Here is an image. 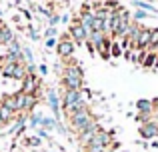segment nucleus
Here are the masks:
<instances>
[{"label":"nucleus","instance_id":"obj_1","mask_svg":"<svg viewBox=\"0 0 158 152\" xmlns=\"http://www.w3.org/2000/svg\"><path fill=\"white\" fill-rule=\"evenodd\" d=\"M64 118H66V122H68V126H70V132H72L74 136L80 134V132H86V130H92V128H96V126H100L98 124V116L90 110L88 104L74 108L72 112Z\"/></svg>","mask_w":158,"mask_h":152},{"label":"nucleus","instance_id":"obj_2","mask_svg":"<svg viewBox=\"0 0 158 152\" xmlns=\"http://www.w3.org/2000/svg\"><path fill=\"white\" fill-rule=\"evenodd\" d=\"M60 74V88L62 90H82L84 88V70L76 58H64Z\"/></svg>","mask_w":158,"mask_h":152},{"label":"nucleus","instance_id":"obj_3","mask_svg":"<svg viewBox=\"0 0 158 152\" xmlns=\"http://www.w3.org/2000/svg\"><path fill=\"white\" fill-rule=\"evenodd\" d=\"M86 98H84V90H62L60 92V106H62V114L68 116L74 108L84 106Z\"/></svg>","mask_w":158,"mask_h":152},{"label":"nucleus","instance_id":"obj_4","mask_svg":"<svg viewBox=\"0 0 158 152\" xmlns=\"http://www.w3.org/2000/svg\"><path fill=\"white\" fill-rule=\"evenodd\" d=\"M68 34H70V38L74 40V44L76 46H84L86 44V40H88V36H90V30L82 24V20H80V16H74L72 18V22H70V26H68Z\"/></svg>","mask_w":158,"mask_h":152},{"label":"nucleus","instance_id":"obj_5","mask_svg":"<svg viewBox=\"0 0 158 152\" xmlns=\"http://www.w3.org/2000/svg\"><path fill=\"white\" fill-rule=\"evenodd\" d=\"M20 92L24 94H36V96L42 100V80L36 72H28L24 76V80L20 82Z\"/></svg>","mask_w":158,"mask_h":152},{"label":"nucleus","instance_id":"obj_6","mask_svg":"<svg viewBox=\"0 0 158 152\" xmlns=\"http://www.w3.org/2000/svg\"><path fill=\"white\" fill-rule=\"evenodd\" d=\"M76 48H78V46L74 44V40L70 38L68 32H62L54 50H56V54H58V56H60V60H64V58H72L74 52H76Z\"/></svg>","mask_w":158,"mask_h":152},{"label":"nucleus","instance_id":"obj_7","mask_svg":"<svg viewBox=\"0 0 158 152\" xmlns=\"http://www.w3.org/2000/svg\"><path fill=\"white\" fill-rule=\"evenodd\" d=\"M22 98H24V94L20 92V90H16V92H12V94H4V96L0 98V104L6 106L12 112L20 114L22 112Z\"/></svg>","mask_w":158,"mask_h":152},{"label":"nucleus","instance_id":"obj_8","mask_svg":"<svg viewBox=\"0 0 158 152\" xmlns=\"http://www.w3.org/2000/svg\"><path fill=\"white\" fill-rule=\"evenodd\" d=\"M138 134L144 140H154V138H158V118L154 116V118H150V120L140 122Z\"/></svg>","mask_w":158,"mask_h":152},{"label":"nucleus","instance_id":"obj_9","mask_svg":"<svg viewBox=\"0 0 158 152\" xmlns=\"http://www.w3.org/2000/svg\"><path fill=\"white\" fill-rule=\"evenodd\" d=\"M136 110H138V116H136V120H138V122H144V120L154 118L152 100H148V98H140V100H136Z\"/></svg>","mask_w":158,"mask_h":152},{"label":"nucleus","instance_id":"obj_10","mask_svg":"<svg viewBox=\"0 0 158 152\" xmlns=\"http://www.w3.org/2000/svg\"><path fill=\"white\" fill-rule=\"evenodd\" d=\"M46 102H48V106H50L54 118L60 122L62 116H64V114H62V106H60V94H58L56 90H48L46 92Z\"/></svg>","mask_w":158,"mask_h":152},{"label":"nucleus","instance_id":"obj_11","mask_svg":"<svg viewBox=\"0 0 158 152\" xmlns=\"http://www.w3.org/2000/svg\"><path fill=\"white\" fill-rule=\"evenodd\" d=\"M112 42H114V40H112V36L106 34L104 38L96 44V54L100 56L102 60H110L112 58Z\"/></svg>","mask_w":158,"mask_h":152},{"label":"nucleus","instance_id":"obj_12","mask_svg":"<svg viewBox=\"0 0 158 152\" xmlns=\"http://www.w3.org/2000/svg\"><path fill=\"white\" fill-rule=\"evenodd\" d=\"M38 102H40V98L36 96V94H24V98H22V114H32Z\"/></svg>","mask_w":158,"mask_h":152},{"label":"nucleus","instance_id":"obj_13","mask_svg":"<svg viewBox=\"0 0 158 152\" xmlns=\"http://www.w3.org/2000/svg\"><path fill=\"white\" fill-rule=\"evenodd\" d=\"M158 62V52L156 50H146L142 56V60H140V66L142 68H154Z\"/></svg>","mask_w":158,"mask_h":152},{"label":"nucleus","instance_id":"obj_14","mask_svg":"<svg viewBox=\"0 0 158 152\" xmlns=\"http://www.w3.org/2000/svg\"><path fill=\"white\" fill-rule=\"evenodd\" d=\"M14 38H16L14 30H12V28H8L6 24H4V26L0 28V46H8V44H10Z\"/></svg>","mask_w":158,"mask_h":152},{"label":"nucleus","instance_id":"obj_15","mask_svg":"<svg viewBox=\"0 0 158 152\" xmlns=\"http://www.w3.org/2000/svg\"><path fill=\"white\" fill-rule=\"evenodd\" d=\"M148 42H150V28H146L142 24V30H140V36H138V44L136 48L138 50H148Z\"/></svg>","mask_w":158,"mask_h":152},{"label":"nucleus","instance_id":"obj_16","mask_svg":"<svg viewBox=\"0 0 158 152\" xmlns=\"http://www.w3.org/2000/svg\"><path fill=\"white\" fill-rule=\"evenodd\" d=\"M42 120H44V114L42 112H32V114H28V122H26V126H30V128H40L42 126Z\"/></svg>","mask_w":158,"mask_h":152},{"label":"nucleus","instance_id":"obj_17","mask_svg":"<svg viewBox=\"0 0 158 152\" xmlns=\"http://www.w3.org/2000/svg\"><path fill=\"white\" fill-rule=\"evenodd\" d=\"M16 116H18L16 112H12V110H8L6 106L0 104V118H2V122H4L6 126L10 124V122H14V120H16Z\"/></svg>","mask_w":158,"mask_h":152},{"label":"nucleus","instance_id":"obj_18","mask_svg":"<svg viewBox=\"0 0 158 152\" xmlns=\"http://www.w3.org/2000/svg\"><path fill=\"white\" fill-rule=\"evenodd\" d=\"M132 4H134L136 8H140V10H146L148 14H152V16H156V12H158V8H156V6H152V4H150V2H146V0H134Z\"/></svg>","mask_w":158,"mask_h":152},{"label":"nucleus","instance_id":"obj_19","mask_svg":"<svg viewBox=\"0 0 158 152\" xmlns=\"http://www.w3.org/2000/svg\"><path fill=\"white\" fill-rule=\"evenodd\" d=\"M40 128H44V130H48V132H54V130L58 128V120L56 118H50V116H44V120H42V126Z\"/></svg>","mask_w":158,"mask_h":152},{"label":"nucleus","instance_id":"obj_20","mask_svg":"<svg viewBox=\"0 0 158 152\" xmlns=\"http://www.w3.org/2000/svg\"><path fill=\"white\" fill-rule=\"evenodd\" d=\"M158 46V26L150 28V42H148V50H156Z\"/></svg>","mask_w":158,"mask_h":152},{"label":"nucleus","instance_id":"obj_21","mask_svg":"<svg viewBox=\"0 0 158 152\" xmlns=\"http://www.w3.org/2000/svg\"><path fill=\"white\" fill-rule=\"evenodd\" d=\"M22 144L24 146H34V148H38L42 142H40V136H28V138H24Z\"/></svg>","mask_w":158,"mask_h":152},{"label":"nucleus","instance_id":"obj_22","mask_svg":"<svg viewBox=\"0 0 158 152\" xmlns=\"http://www.w3.org/2000/svg\"><path fill=\"white\" fill-rule=\"evenodd\" d=\"M22 48L24 46L18 42V38H14L10 44H8V52H16V54H20V52H22Z\"/></svg>","mask_w":158,"mask_h":152},{"label":"nucleus","instance_id":"obj_23","mask_svg":"<svg viewBox=\"0 0 158 152\" xmlns=\"http://www.w3.org/2000/svg\"><path fill=\"white\" fill-rule=\"evenodd\" d=\"M80 148H82V152H104L106 150L98 144H84V146H80Z\"/></svg>","mask_w":158,"mask_h":152},{"label":"nucleus","instance_id":"obj_24","mask_svg":"<svg viewBox=\"0 0 158 152\" xmlns=\"http://www.w3.org/2000/svg\"><path fill=\"white\" fill-rule=\"evenodd\" d=\"M122 52H124V48L120 46L118 40H114V42H112V58H118V56L122 54Z\"/></svg>","mask_w":158,"mask_h":152},{"label":"nucleus","instance_id":"obj_25","mask_svg":"<svg viewBox=\"0 0 158 152\" xmlns=\"http://www.w3.org/2000/svg\"><path fill=\"white\" fill-rule=\"evenodd\" d=\"M148 16H152V14H148L146 10H140V8H138V10H136L134 14H132V20H136V22H140V20L148 18Z\"/></svg>","mask_w":158,"mask_h":152},{"label":"nucleus","instance_id":"obj_26","mask_svg":"<svg viewBox=\"0 0 158 152\" xmlns=\"http://www.w3.org/2000/svg\"><path fill=\"white\" fill-rule=\"evenodd\" d=\"M58 34V30H56V26H48L46 30H44V36L46 38H54V36Z\"/></svg>","mask_w":158,"mask_h":152},{"label":"nucleus","instance_id":"obj_27","mask_svg":"<svg viewBox=\"0 0 158 152\" xmlns=\"http://www.w3.org/2000/svg\"><path fill=\"white\" fill-rule=\"evenodd\" d=\"M60 20H62V16H58V14H50V16H48V22H50V26H56Z\"/></svg>","mask_w":158,"mask_h":152},{"label":"nucleus","instance_id":"obj_28","mask_svg":"<svg viewBox=\"0 0 158 152\" xmlns=\"http://www.w3.org/2000/svg\"><path fill=\"white\" fill-rule=\"evenodd\" d=\"M56 44H58V40H56V38H46L44 46H46V48H56Z\"/></svg>","mask_w":158,"mask_h":152},{"label":"nucleus","instance_id":"obj_29","mask_svg":"<svg viewBox=\"0 0 158 152\" xmlns=\"http://www.w3.org/2000/svg\"><path fill=\"white\" fill-rule=\"evenodd\" d=\"M26 30H28V38H30V40H38L40 38V34L36 30H32V28H26Z\"/></svg>","mask_w":158,"mask_h":152},{"label":"nucleus","instance_id":"obj_30","mask_svg":"<svg viewBox=\"0 0 158 152\" xmlns=\"http://www.w3.org/2000/svg\"><path fill=\"white\" fill-rule=\"evenodd\" d=\"M38 130V136L40 138H44V140H50V134H48V130H44V128H36Z\"/></svg>","mask_w":158,"mask_h":152},{"label":"nucleus","instance_id":"obj_31","mask_svg":"<svg viewBox=\"0 0 158 152\" xmlns=\"http://www.w3.org/2000/svg\"><path fill=\"white\" fill-rule=\"evenodd\" d=\"M152 108H154V116L158 118V98H152Z\"/></svg>","mask_w":158,"mask_h":152},{"label":"nucleus","instance_id":"obj_32","mask_svg":"<svg viewBox=\"0 0 158 152\" xmlns=\"http://www.w3.org/2000/svg\"><path fill=\"white\" fill-rule=\"evenodd\" d=\"M38 72L46 76V74H48V66H46V64H40V66H38Z\"/></svg>","mask_w":158,"mask_h":152},{"label":"nucleus","instance_id":"obj_33","mask_svg":"<svg viewBox=\"0 0 158 152\" xmlns=\"http://www.w3.org/2000/svg\"><path fill=\"white\" fill-rule=\"evenodd\" d=\"M146 2H150V4H152V2H154V0H146Z\"/></svg>","mask_w":158,"mask_h":152},{"label":"nucleus","instance_id":"obj_34","mask_svg":"<svg viewBox=\"0 0 158 152\" xmlns=\"http://www.w3.org/2000/svg\"><path fill=\"white\" fill-rule=\"evenodd\" d=\"M118 152H122V150H118Z\"/></svg>","mask_w":158,"mask_h":152}]
</instances>
